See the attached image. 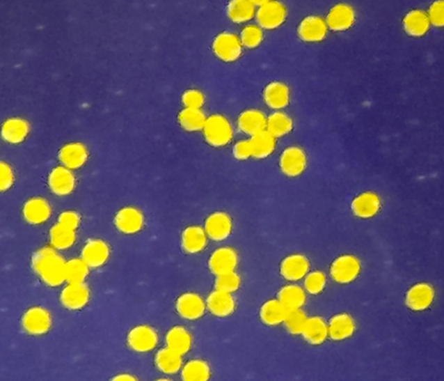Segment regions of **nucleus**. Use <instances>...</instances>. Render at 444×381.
Instances as JSON below:
<instances>
[{
  "instance_id": "1",
  "label": "nucleus",
  "mask_w": 444,
  "mask_h": 381,
  "mask_svg": "<svg viewBox=\"0 0 444 381\" xmlns=\"http://www.w3.org/2000/svg\"><path fill=\"white\" fill-rule=\"evenodd\" d=\"M32 269L50 287L60 286L66 281V262L53 248L36 251L32 256Z\"/></svg>"
},
{
  "instance_id": "2",
  "label": "nucleus",
  "mask_w": 444,
  "mask_h": 381,
  "mask_svg": "<svg viewBox=\"0 0 444 381\" xmlns=\"http://www.w3.org/2000/svg\"><path fill=\"white\" fill-rule=\"evenodd\" d=\"M204 137L207 142L214 148H221L230 142L233 137L232 124L222 115H212L205 123Z\"/></svg>"
},
{
  "instance_id": "3",
  "label": "nucleus",
  "mask_w": 444,
  "mask_h": 381,
  "mask_svg": "<svg viewBox=\"0 0 444 381\" xmlns=\"http://www.w3.org/2000/svg\"><path fill=\"white\" fill-rule=\"evenodd\" d=\"M258 5L255 13L257 24L266 30L277 29L285 22L287 17L285 6L279 1H254Z\"/></svg>"
},
{
  "instance_id": "4",
  "label": "nucleus",
  "mask_w": 444,
  "mask_h": 381,
  "mask_svg": "<svg viewBox=\"0 0 444 381\" xmlns=\"http://www.w3.org/2000/svg\"><path fill=\"white\" fill-rule=\"evenodd\" d=\"M213 52L224 62L237 61L243 52L240 38L235 33L223 32L216 36L212 44Z\"/></svg>"
},
{
  "instance_id": "5",
  "label": "nucleus",
  "mask_w": 444,
  "mask_h": 381,
  "mask_svg": "<svg viewBox=\"0 0 444 381\" xmlns=\"http://www.w3.org/2000/svg\"><path fill=\"white\" fill-rule=\"evenodd\" d=\"M361 270L360 261L351 255H344L337 258L331 266V276L341 284L350 283L355 281Z\"/></svg>"
},
{
  "instance_id": "6",
  "label": "nucleus",
  "mask_w": 444,
  "mask_h": 381,
  "mask_svg": "<svg viewBox=\"0 0 444 381\" xmlns=\"http://www.w3.org/2000/svg\"><path fill=\"white\" fill-rule=\"evenodd\" d=\"M51 316L46 309L33 306L24 313L22 318V326L31 335H43L51 327Z\"/></svg>"
},
{
  "instance_id": "7",
  "label": "nucleus",
  "mask_w": 444,
  "mask_h": 381,
  "mask_svg": "<svg viewBox=\"0 0 444 381\" xmlns=\"http://www.w3.org/2000/svg\"><path fill=\"white\" fill-rule=\"evenodd\" d=\"M308 157L299 146H289L280 157V169L288 177H297L306 171Z\"/></svg>"
},
{
  "instance_id": "8",
  "label": "nucleus",
  "mask_w": 444,
  "mask_h": 381,
  "mask_svg": "<svg viewBox=\"0 0 444 381\" xmlns=\"http://www.w3.org/2000/svg\"><path fill=\"white\" fill-rule=\"evenodd\" d=\"M159 337L153 327L148 325L134 327L127 336L129 347L136 352H148L157 344Z\"/></svg>"
},
{
  "instance_id": "9",
  "label": "nucleus",
  "mask_w": 444,
  "mask_h": 381,
  "mask_svg": "<svg viewBox=\"0 0 444 381\" xmlns=\"http://www.w3.org/2000/svg\"><path fill=\"white\" fill-rule=\"evenodd\" d=\"M328 33V26L322 17L310 15L303 18L297 28L301 40L308 43L322 41Z\"/></svg>"
},
{
  "instance_id": "10",
  "label": "nucleus",
  "mask_w": 444,
  "mask_h": 381,
  "mask_svg": "<svg viewBox=\"0 0 444 381\" xmlns=\"http://www.w3.org/2000/svg\"><path fill=\"white\" fill-rule=\"evenodd\" d=\"M435 292L431 284L420 282L407 290L406 304L413 311H423L431 306Z\"/></svg>"
},
{
  "instance_id": "11",
  "label": "nucleus",
  "mask_w": 444,
  "mask_h": 381,
  "mask_svg": "<svg viewBox=\"0 0 444 381\" xmlns=\"http://www.w3.org/2000/svg\"><path fill=\"white\" fill-rule=\"evenodd\" d=\"M356 21V13L350 5L340 3L328 11L326 24L331 30L342 32L352 27Z\"/></svg>"
},
{
  "instance_id": "12",
  "label": "nucleus",
  "mask_w": 444,
  "mask_h": 381,
  "mask_svg": "<svg viewBox=\"0 0 444 381\" xmlns=\"http://www.w3.org/2000/svg\"><path fill=\"white\" fill-rule=\"evenodd\" d=\"M238 265V255L233 248H218L210 256L209 267L214 275L235 272Z\"/></svg>"
},
{
  "instance_id": "13",
  "label": "nucleus",
  "mask_w": 444,
  "mask_h": 381,
  "mask_svg": "<svg viewBox=\"0 0 444 381\" xmlns=\"http://www.w3.org/2000/svg\"><path fill=\"white\" fill-rule=\"evenodd\" d=\"M144 216L138 208L125 207L118 211L115 216V226L120 233L134 234L142 230L144 226Z\"/></svg>"
},
{
  "instance_id": "14",
  "label": "nucleus",
  "mask_w": 444,
  "mask_h": 381,
  "mask_svg": "<svg viewBox=\"0 0 444 381\" xmlns=\"http://www.w3.org/2000/svg\"><path fill=\"white\" fill-rule=\"evenodd\" d=\"M204 230L206 231L207 236L213 241H223L232 233V218L225 212L212 213L207 217Z\"/></svg>"
},
{
  "instance_id": "15",
  "label": "nucleus",
  "mask_w": 444,
  "mask_h": 381,
  "mask_svg": "<svg viewBox=\"0 0 444 381\" xmlns=\"http://www.w3.org/2000/svg\"><path fill=\"white\" fill-rule=\"evenodd\" d=\"M49 186L53 194L65 196L72 194L75 188V177L71 169L64 166H56L49 176Z\"/></svg>"
},
{
  "instance_id": "16",
  "label": "nucleus",
  "mask_w": 444,
  "mask_h": 381,
  "mask_svg": "<svg viewBox=\"0 0 444 381\" xmlns=\"http://www.w3.org/2000/svg\"><path fill=\"white\" fill-rule=\"evenodd\" d=\"M176 309L182 318L196 320L204 315L206 304L198 293H184L177 299Z\"/></svg>"
},
{
  "instance_id": "17",
  "label": "nucleus",
  "mask_w": 444,
  "mask_h": 381,
  "mask_svg": "<svg viewBox=\"0 0 444 381\" xmlns=\"http://www.w3.org/2000/svg\"><path fill=\"white\" fill-rule=\"evenodd\" d=\"M90 292L84 282L69 283L63 290L61 295V304L69 310H79L88 303Z\"/></svg>"
},
{
  "instance_id": "18",
  "label": "nucleus",
  "mask_w": 444,
  "mask_h": 381,
  "mask_svg": "<svg viewBox=\"0 0 444 381\" xmlns=\"http://www.w3.org/2000/svg\"><path fill=\"white\" fill-rule=\"evenodd\" d=\"M308 259L306 256L300 255V254H294L286 256L280 263V275L289 281H297L301 279L305 278L306 274L309 272Z\"/></svg>"
},
{
  "instance_id": "19",
  "label": "nucleus",
  "mask_w": 444,
  "mask_h": 381,
  "mask_svg": "<svg viewBox=\"0 0 444 381\" xmlns=\"http://www.w3.org/2000/svg\"><path fill=\"white\" fill-rule=\"evenodd\" d=\"M109 245L102 240H89L81 251V259L89 267H100L108 261L109 258Z\"/></svg>"
},
{
  "instance_id": "20",
  "label": "nucleus",
  "mask_w": 444,
  "mask_h": 381,
  "mask_svg": "<svg viewBox=\"0 0 444 381\" xmlns=\"http://www.w3.org/2000/svg\"><path fill=\"white\" fill-rule=\"evenodd\" d=\"M381 202L378 194L373 192H365L358 194L351 205L354 215L360 219H370L381 210Z\"/></svg>"
},
{
  "instance_id": "21",
  "label": "nucleus",
  "mask_w": 444,
  "mask_h": 381,
  "mask_svg": "<svg viewBox=\"0 0 444 381\" xmlns=\"http://www.w3.org/2000/svg\"><path fill=\"white\" fill-rule=\"evenodd\" d=\"M239 131L250 137L266 131L267 118L260 110L251 109L244 110L239 116L237 120Z\"/></svg>"
},
{
  "instance_id": "22",
  "label": "nucleus",
  "mask_w": 444,
  "mask_h": 381,
  "mask_svg": "<svg viewBox=\"0 0 444 381\" xmlns=\"http://www.w3.org/2000/svg\"><path fill=\"white\" fill-rule=\"evenodd\" d=\"M58 159L65 168L77 169L84 165L88 159L86 146L81 143H70L61 148Z\"/></svg>"
},
{
  "instance_id": "23",
  "label": "nucleus",
  "mask_w": 444,
  "mask_h": 381,
  "mask_svg": "<svg viewBox=\"0 0 444 381\" xmlns=\"http://www.w3.org/2000/svg\"><path fill=\"white\" fill-rule=\"evenodd\" d=\"M263 98L266 105L272 109H282L290 101V90L282 81H271L264 88Z\"/></svg>"
},
{
  "instance_id": "24",
  "label": "nucleus",
  "mask_w": 444,
  "mask_h": 381,
  "mask_svg": "<svg viewBox=\"0 0 444 381\" xmlns=\"http://www.w3.org/2000/svg\"><path fill=\"white\" fill-rule=\"evenodd\" d=\"M207 306L213 316L218 318H227L235 310V300L230 293L216 290L207 299Z\"/></svg>"
},
{
  "instance_id": "25",
  "label": "nucleus",
  "mask_w": 444,
  "mask_h": 381,
  "mask_svg": "<svg viewBox=\"0 0 444 381\" xmlns=\"http://www.w3.org/2000/svg\"><path fill=\"white\" fill-rule=\"evenodd\" d=\"M22 214L24 219L30 224H42L49 219L51 208L46 199L33 197L25 203Z\"/></svg>"
},
{
  "instance_id": "26",
  "label": "nucleus",
  "mask_w": 444,
  "mask_h": 381,
  "mask_svg": "<svg viewBox=\"0 0 444 381\" xmlns=\"http://www.w3.org/2000/svg\"><path fill=\"white\" fill-rule=\"evenodd\" d=\"M355 330V320L350 315L344 313L334 316L328 324V336L333 341L347 340L354 334Z\"/></svg>"
},
{
  "instance_id": "27",
  "label": "nucleus",
  "mask_w": 444,
  "mask_h": 381,
  "mask_svg": "<svg viewBox=\"0 0 444 381\" xmlns=\"http://www.w3.org/2000/svg\"><path fill=\"white\" fill-rule=\"evenodd\" d=\"M29 132V123L24 118H10L3 123L1 137L6 142L16 145L22 143L27 137Z\"/></svg>"
},
{
  "instance_id": "28",
  "label": "nucleus",
  "mask_w": 444,
  "mask_h": 381,
  "mask_svg": "<svg viewBox=\"0 0 444 381\" xmlns=\"http://www.w3.org/2000/svg\"><path fill=\"white\" fill-rule=\"evenodd\" d=\"M403 26L407 35L420 38L428 33L431 22H429L428 14L425 11L414 10L409 11L404 16Z\"/></svg>"
},
{
  "instance_id": "29",
  "label": "nucleus",
  "mask_w": 444,
  "mask_h": 381,
  "mask_svg": "<svg viewBox=\"0 0 444 381\" xmlns=\"http://www.w3.org/2000/svg\"><path fill=\"white\" fill-rule=\"evenodd\" d=\"M207 244L206 231L199 226H190L182 234V247L188 254L201 252L207 247Z\"/></svg>"
},
{
  "instance_id": "30",
  "label": "nucleus",
  "mask_w": 444,
  "mask_h": 381,
  "mask_svg": "<svg viewBox=\"0 0 444 381\" xmlns=\"http://www.w3.org/2000/svg\"><path fill=\"white\" fill-rule=\"evenodd\" d=\"M302 335L308 343L312 345H319L324 343L328 337V324L320 317L308 318Z\"/></svg>"
},
{
  "instance_id": "31",
  "label": "nucleus",
  "mask_w": 444,
  "mask_h": 381,
  "mask_svg": "<svg viewBox=\"0 0 444 381\" xmlns=\"http://www.w3.org/2000/svg\"><path fill=\"white\" fill-rule=\"evenodd\" d=\"M287 313L288 310L278 299H272L261 306L260 317L266 325L277 326L285 321Z\"/></svg>"
},
{
  "instance_id": "32",
  "label": "nucleus",
  "mask_w": 444,
  "mask_h": 381,
  "mask_svg": "<svg viewBox=\"0 0 444 381\" xmlns=\"http://www.w3.org/2000/svg\"><path fill=\"white\" fill-rule=\"evenodd\" d=\"M276 138L272 137L267 131L260 132L254 135L249 140L251 145L252 157L257 160L266 159L271 156L272 152L275 150L276 146Z\"/></svg>"
},
{
  "instance_id": "33",
  "label": "nucleus",
  "mask_w": 444,
  "mask_h": 381,
  "mask_svg": "<svg viewBox=\"0 0 444 381\" xmlns=\"http://www.w3.org/2000/svg\"><path fill=\"white\" fill-rule=\"evenodd\" d=\"M166 343L168 348L184 355L189 351L192 345V337L184 327H174L168 330L166 336Z\"/></svg>"
},
{
  "instance_id": "34",
  "label": "nucleus",
  "mask_w": 444,
  "mask_h": 381,
  "mask_svg": "<svg viewBox=\"0 0 444 381\" xmlns=\"http://www.w3.org/2000/svg\"><path fill=\"white\" fill-rule=\"evenodd\" d=\"M227 14L230 21L235 24H244L255 15V3L247 0H233L228 5Z\"/></svg>"
},
{
  "instance_id": "35",
  "label": "nucleus",
  "mask_w": 444,
  "mask_h": 381,
  "mask_svg": "<svg viewBox=\"0 0 444 381\" xmlns=\"http://www.w3.org/2000/svg\"><path fill=\"white\" fill-rule=\"evenodd\" d=\"M278 300L287 310L300 309L306 303V293L298 285H286L278 293Z\"/></svg>"
},
{
  "instance_id": "36",
  "label": "nucleus",
  "mask_w": 444,
  "mask_h": 381,
  "mask_svg": "<svg viewBox=\"0 0 444 381\" xmlns=\"http://www.w3.org/2000/svg\"><path fill=\"white\" fill-rule=\"evenodd\" d=\"M294 123L290 116L285 112L276 111L272 113L267 118L266 131L272 137H282L288 134L293 130Z\"/></svg>"
},
{
  "instance_id": "37",
  "label": "nucleus",
  "mask_w": 444,
  "mask_h": 381,
  "mask_svg": "<svg viewBox=\"0 0 444 381\" xmlns=\"http://www.w3.org/2000/svg\"><path fill=\"white\" fill-rule=\"evenodd\" d=\"M154 363L159 371L163 373H177L182 368V355L167 347L157 352L154 357Z\"/></svg>"
},
{
  "instance_id": "38",
  "label": "nucleus",
  "mask_w": 444,
  "mask_h": 381,
  "mask_svg": "<svg viewBox=\"0 0 444 381\" xmlns=\"http://www.w3.org/2000/svg\"><path fill=\"white\" fill-rule=\"evenodd\" d=\"M178 120L185 131L198 132L203 130L207 118L201 109L185 108L179 113Z\"/></svg>"
},
{
  "instance_id": "39",
  "label": "nucleus",
  "mask_w": 444,
  "mask_h": 381,
  "mask_svg": "<svg viewBox=\"0 0 444 381\" xmlns=\"http://www.w3.org/2000/svg\"><path fill=\"white\" fill-rule=\"evenodd\" d=\"M50 242L55 249L65 250L72 247L74 244L76 236L75 231L72 228H67L65 226L56 224L53 226L49 233Z\"/></svg>"
},
{
  "instance_id": "40",
  "label": "nucleus",
  "mask_w": 444,
  "mask_h": 381,
  "mask_svg": "<svg viewBox=\"0 0 444 381\" xmlns=\"http://www.w3.org/2000/svg\"><path fill=\"white\" fill-rule=\"evenodd\" d=\"M209 377V366L203 360H191L182 368V378L185 381H206Z\"/></svg>"
},
{
  "instance_id": "41",
  "label": "nucleus",
  "mask_w": 444,
  "mask_h": 381,
  "mask_svg": "<svg viewBox=\"0 0 444 381\" xmlns=\"http://www.w3.org/2000/svg\"><path fill=\"white\" fill-rule=\"evenodd\" d=\"M88 267L83 259H72L66 262V281L69 283L84 282L88 275Z\"/></svg>"
},
{
  "instance_id": "42",
  "label": "nucleus",
  "mask_w": 444,
  "mask_h": 381,
  "mask_svg": "<svg viewBox=\"0 0 444 381\" xmlns=\"http://www.w3.org/2000/svg\"><path fill=\"white\" fill-rule=\"evenodd\" d=\"M263 40V32L257 25L250 24L244 27L241 32L240 41L241 46L247 49H255L260 46Z\"/></svg>"
},
{
  "instance_id": "43",
  "label": "nucleus",
  "mask_w": 444,
  "mask_h": 381,
  "mask_svg": "<svg viewBox=\"0 0 444 381\" xmlns=\"http://www.w3.org/2000/svg\"><path fill=\"white\" fill-rule=\"evenodd\" d=\"M306 318L305 313L301 309L288 310L287 315L285 321V325L288 332L291 334L298 335L302 334L303 327L306 322Z\"/></svg>"
},
{
  "instance_id": "44",
  "label": "nucleus",
  "mask_w": 444,
  "mask_h": 381,
  "mask_svg": "<svg viewBox=\"0 0 444 381\" xmlns=\"http://www.w3.org/2000/svg\"><path fill=\"white\" fill-rule=\"evenodd\" d=\"M326 283H327V278H326L325 274L316 270V272L306 274L303 286H305L306 292L310 295H316L324 290Z\"/></svg>"
},
{
  "instance_id": "45",
  "label": "nucleus",
  "mask_w": 444,
  "mask_h": 381,
  "mask_svg": "<svg viewBox=\"0 0 444 381\" xmlns=\"http://www.w3.org/2000/svg\"><path fill=\"white\" fill-rule=\"evenodd\" d=\"M241 285V279L235 272L222 274L217 276L215 281L216 290L232 293L236 292Z\"/></svg>"
},
{
  "instance_id": "46",
  "label": "nucleus",
  "mask_w": 444,
  "mask_h": 381,
  "mask_svg": "<svg viewBox=\"0 0 444 381\" xmlns=\"http://www.w3.org/2000/svg\"><path fill=\"white\" fill-rule=\"evenodd\" d=\"M182 102L187 109H200L205 103V95L199 90L189 89L182 95Z\"/></svg>"
},
{
  "instance_id": "47",
  "label": "nucleus",
  "mask_w": 444,
  "mask_h": 381,
  "mask_svg": "<svg viewBox=\"0 0 444 381\" xmlns=\"http://www.w3.org/2000/svg\"><path fill=\"white\" fill-rule=\"evenodd\" d=\"M428 14L429 22L434 26L443 27L444 24V2L438 0L429 8Z\"/></svg>"
},
{
  "instance_id": "48",
  "label": "nucleus",
  "mask_w": 444,
  "mask_h": 381,
  "mask_svg": "<svg viewBox=\"0 0 444 381\" xmlns=\"http://www.w3.org/2000/svg\"><path fill=\"white\" fill-rule=\"evenodd\" d=\"M14 175L13 169L5 162L0 163V190H8L13 185Z\"/></svg>"
},
{
  "instance_id": "49",
  "label": "nucleus",
  "mask_w": 444,
  "mask_h": 381,
  "mask_svg": "<svg viewBox=\"0 0 444 381\" xmlns=\"http://www.w3.org/2000/svg\"><path fill=\"white\" fill-rule=\"evenodd\" d=\"M233 157L238 160H246L252 157L251 145L249 141H239L232 148Z\"/></svg>"
},
{
  "instance_id": "50",
  "label": "nucleus",
  "mask_w": 444,
  "mask_h": 381,
  "mask_svg": "<svg viewBox=\"0 0 444 381\" xmlns=\"http://www.w3.org/2000/svg\"><path fill=\"white\" fill-rule=\"evenodd\" d=\"M80 216L74 211H64L58 217V223L60 224L65 226L67 228H72L74 231L80 224Z\"/></svg>"
},
{
  "instance_id": "51",
  "label": "nucleus",
  "mask_w": 444,
  "mask_h": 381,
  "mask_svg": "<svg viewBox=\"0 0 444 381\" xmlns=\"http://www.w3.org/2000/svg\"><path fill=\"white\" fill-rule=\"evenodd\" d=\"M113 380L129 381L136 380V379L134 376H132V375L130 374H120L117 375V376L114 378Z\"/></svg>"
}]
</instances>
